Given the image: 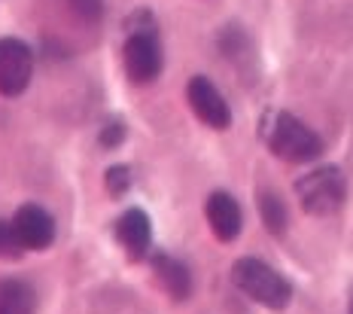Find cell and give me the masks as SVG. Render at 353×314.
I'll return each mask as SVG.
<instances>
[{
  "label": "cell",
  "instance_id": "5b68a950",
  "mask_svg": "<svg viewBox=\"0 0 353 314\" xmlns=\"http://www.w3.org/2000/svg\"><path fill=\"white\" fill-rule=\"evenodd\" d=\"M34 77V52L25 40L3 37L0 40V95L16 98L28 89Z\"/></svg>",
  "mask_w": 353,
  "mask_h": 314
},
{
  "label": "cell",
  "instance_id": "2e32d148",
  "mask_svg": "<svg viewBox=\"0 0 353 314\" xmlns=\"http://www.w3.org/2000/svg\"><path fill=\"white\" fill-rule=\"evenodd\" d=\"M125 141V126L122 122H107L104 131H101V144L104 147H116V144Z\"/></svg>",
  "mask_w": 353,
  "mask_h": 314
},
{
  "label": "cell",
  "instance_id": "8fae6325",
  "mask_svg": "<svg viewBox=\"0 0 353 314\" xmlns=\"http://www.w3.org/2000/svg\"><path fill=\"white\" fill-rule=\"evenodd\" d=\"M37 311V293L31 284L3 277L0 281V314H34Z\"/></svg>",
  "mask_w": 353,
  "mask_h": 314
},
{
  "label": "cell",
  "instance_id": "277c9868",
  "mask_svg": "<svg viewBox=\"0 0 353 314\" xmlns=\"http://www.w3.org/2000/svg\"><path fill=\"white\" fill-rule=\"evenodd\" d=\"M122 61H125V74H128V79L134 86H146L161 74L165 58H161V43H159L152 19H146V25H134L128 31Z\"/></svg>",
  "mask_w": 353,
  "mask_h": 314
},
{
  "label": "cell",
  "instance_id": "8992f818",
  "mask_svg": "<svg viewBox=\"0 0 353 314\" xmlns=\"http://www.w3.org/2000/svg\"><path fill=\"white\" fill-rule=\"evenodd\" d=\"M186 98H189V107L195 110V116L204 122L208 128H216V131H225L232 126V110L225 104L223 92L210 83L208 77H192L186 86Z\"/></svg>",
  "mask_w": 353,
  "mask_h": 314
},
{
  "label": "cell",
  "instance_id": "30bf717a",
  "mask_svg": "<svg viewBox=\"0 0 353 314\" xmlns=\"http://www.w3.org/2000/svg\"><path fill=\"white\" fill-rule=\"evenodd\" d=\"M152 272H156V281L168 296L176 299V302H186L189 293H192V275L180 259L168 257V253H156L152 257Z\"/></svg>",
  "mask_w": 353,
  "mask_h": 314
},
{
  "label": "cell",
  "instance_id": "e0dca14e",
  "mask_svg": "<svg viewBox=\"0 0 353 314\" xmlns=\"http://www.w3.org/2000/svg\"><path fill=\"white\" fill-rule=\"evenodd\" d=\"M347 314H353V299H350V308H347Z\"/></svg>",
  "mask_w": 353,
  "mask_h": 314
},
{
  "label": "cell",
  "instance_id": "3957f363",
  "mask_svg": "<svg viewBox=\"0 0 353 314\" xmlns=\"http://www.w3.org/2000/svg\"><path fill=\"white\" fill-rule=\"evenodd\" d=\"M344 193H347V184H344L341 168H335V165L314 168L305 177H299V184H296V195H299L301 208L314 217L335 214L344 204Z\"/></svg>",
  "mask_w": 353,
  "mask_h": 314
},
{
  "label": "cell",
  "instance_id": "7c38bea8",
  "mask_svg": "<svg viewBox=\"0 0 353 314\" xmlns=\"http://www.w3.org/2000/svg\"><path fill=\"white\" fill-rule=\"evenodd\" d=\"M259 210H262V223L268 226L271 235H283L286 232V208H283V202L277 199V195L265 193L262 202H259Z\"/></svg>",
  "mask_w": 353,
  "mask_h": 314
},
{
  "label": "cell",
  "instance_id": "5bb4252c",
  "mask_svg": "<svg viewBox=\"0 0 353 314\" xmlns=\"http://www.w3.org/2000/svg\"><path fill=\"white\" fill-rule=\"evenodd\" d=\"M131 184H134V180H131V168L128 165H113L107 171V193L116 195V199L128 193Z\"/></svg>",
  "mask_w": 353,
  "mask_h": 314
},
{
  "label": "cell",
  "instance_id": "4fadbf2b",
  "mask_svg": "<svg viewBox=\"0 0 353 314\" xmlns=\"http://www.w3.org/2000/svg\"><path fill=\"white\" fill-rule=\"evenodd\" d=\"M21 253H25V247L12 229V220H0V259H19Z\"/></svg>",
  "mask_w": 353,
  "mask_h": 314
},
{
  "label": "cell",
  "instance_id": "9c48e42d",
  "mask_svg": "<svg viewBox=\"0 0 353 314\" xmlns=\"http://www.w3.org/2000/svg\"><path fill=\"white\" fill-rule=\"evenodd\" d=\"M204 217H208L210 232L216 235L223 244H232L241 235V226H244V214H241V204L232 199L229 193H213L204 202Z\"/></svg>",
  "mask_w": 353,
  "mask_h": 314
},
{
  "label": "cell",
  "instance_id": "6da1fadb",
  "mask_svg": "<svg viewBox=\"0 0 353 314\" xmlns=\"http://www.w3.org/2000/svg\"><path fill=\"white\" fill-rule=\"evenodd\" d=\"M262 137L268 144V150L277 159L292 165H305L320 159L323 153V141L317 131H311L301 119H296L286 110H271L262 122Z\"/></svg>",
  "mask_w": 353,
  "mask_h": 314
},
{
  "label": "cell",
  "instance_id": "9a60e30c",
  "mask_svg": "<svg viewBox=\"0 0 353 314\" xmlns=\"http://www.w3.org/2000/svg\"><path fill=\"white\" fill-rule=\"evenodd\" d=\"M70 12L83 21H98L104 16V0H68Z\"/></svg>",
  "mask_w": 353,
  "mask_h": 314
},
{
  "label": "cell",
  "instance_id": "52a82bcc",
  "mask_svg": "<svg viewBox=\"0 0 353 314\" xmlns=\"http://www.w3.org/2000/svg\"><path fill=\"white\" fill-rule=\"evenodd\" d=\"M12 229L25 251H46L55 241V220L40 204H21L12 217Z\"/></svg>",
  "mask_w": 353,
  "mask_h": 314
},
{
  "label": "cell",
  "instance_id": "7a4b0ae2",
  "mask_svg": "<svg viewBox=\"0 0 353 314\" xmlns=\"http://www.w3.org/2000/svg\"><path fill=\"white\" fill-rule=\"evenodd\" d=\"M232 281L244 296H250L253 302H259V305H265V308H271V311L286 308L290 299H292L290 281H286L281 272H274V268H271L268 262H262V259H250V257L238 259L232 266Z\"/></svg>",
  "mask_w": 353,
  "mask_h": 314
},
{
  "label": "cell",
  "instance_id": "ba28073f",
  "mask_svg": "<svg viewBox=\"0 0 353 314\" xmlns=\"http://www.w3.org/2000/svg\"><path fill=\"white\" fill-rule=\"evenodd\" d=\"M116 241L122 244V251L128 253V259L141 262L150 257V247H152V223L150 217L143 214L141 208H131L125 210L116 223Z\"/></svg>",
  "mask_w": 353,
  "mask_h": 314
}]
</instances>
